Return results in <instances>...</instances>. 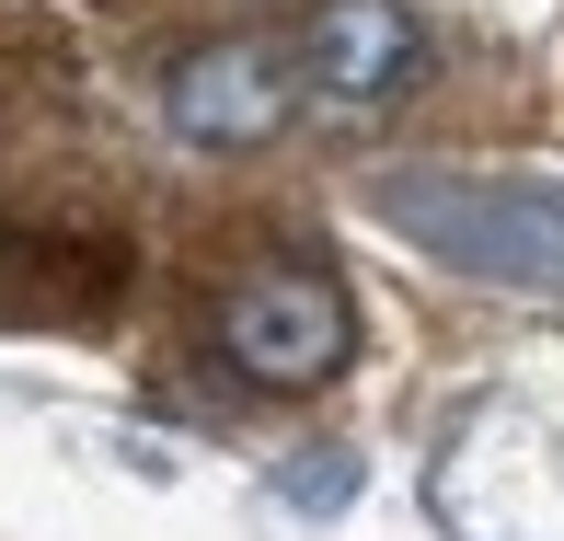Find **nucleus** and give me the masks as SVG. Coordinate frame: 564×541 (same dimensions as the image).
<instances>
[{
  "instance_id": "20e7f679",
  "label": "nucleus",
  "mask_w": 564,
  "mask_h": 541,
  "mask_svg": "<svg viewBox=\"0 0 564 541\" xmlns=\"http://www.w3.org/2000/svg\"><path fill=\"white\" fill-rule=\"evenodd\" d=\"M289 69L323 93V105L369 116V105H392V93L426 69V35H415V12H403V0H323V12L300 23Z\"/></svg>"
},
{
  "instance_id": "7ed1b4c3",
  "label": "nucleus",
  "mask_w": 564,
  "mask_h": 541,
  "mask_svg": "<svg viewBox=\"0 0 564 541\" xmlns=\"http://www.w3.org/2000/svg\"><path fill=\"white\" fill-rule=\"evenodd\" d=\"M289 46H265V35H208V46H185V58L162 69V116H173V139H196V150H253V139H276L289 127Z\"/></svg>"
},
{
  "instance_id": "f257e3e1",
  "label": "nucleus",
  "mask_w": 564,
  "mask_h": 541,
  "mask_svg": "<svg viewBox=\"0 0 564 541\" xmlns=\"http://www.w3.org/2000/svg\"><path fill=\"white\" fill-rule=\"evenodd\" d=\"M369 208L449 277L507 300H564V173H460V162H392Z\"/></svg>"
},
{
  "instance_id": "f03ea898",
  "label": "nucleus",
  "mask_w": 564,
  "mask_h": 541,
  "mask_svg": "<svg viewBox=\"0 0 564 541\" xmlns=\"http://www.w3.org/2000/svg\"><path fill=\"white\" fill-rule=\"evenodd\" d=\"M219 357L253 392H323L357 357V312L323 266H253L219 289Z\"/></svg>"
}]
</instances>
